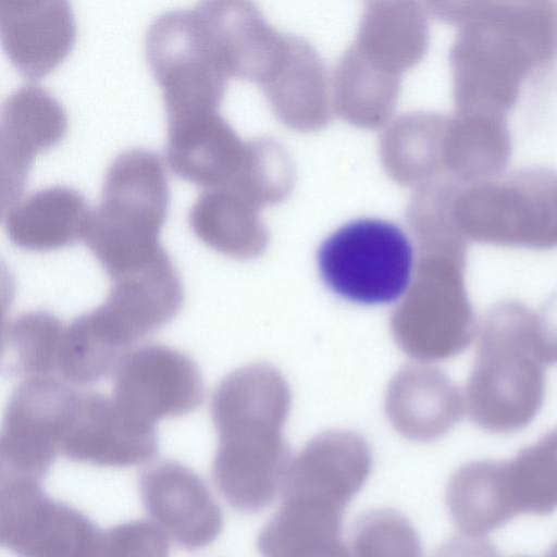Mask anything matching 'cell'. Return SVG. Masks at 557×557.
<instances>
[{
    "label": "cell",
    "mask_w": 557,
    "mask_h": 557,
    "mask_svg": "<svg viewBox=\"0 0 557 557\" xmlns=\"http://www.w3.org/2000/svg\"><path fill=\"white\" fill-rule=\"evenodd\" d=\"M243 141L216 111L168 122L165 153L181 178L206 189L227 186L245 163Z\"/></svg>",
    "instance_id": "obj_19"
},
{
    "label": "cell",
    "mask_w": 557,
    "mask_h": 557,
    "mask_svg": "<svg viewBox=\"0 0 557 557\" xmlns=\"http://www.w3.org/2000/svg\"><path fill=\"white\" fill-rule=\"evenodd\" d=\"M540 315L548 344L552 364H554L557 363V293L545 302Z\"/></svg>",
    "instance_id": "obj_31"
},
{
    "label": "cell",
    "mask_w": 557,
    "mask_h": 557,
    "mask_svg": "<svg viewBox=\"0 0 557 557\" xmlns=\"http://www.w3.org/2000/svg\"><path fill=\"white\" fill-rule=\"evenodd\" d=\"M322 280L335 294L363 305L389 304L407 292L414 271L412 245L396 224L358 219L320 246Z\"/></svg>",
    "instance_id": "obj_7"
},
{
    "label": "cell",
    "mask_w": 557,
    "mask_h": 557,
    "mask_svg": "<svg viewBox=\"0 0 557 557\" xmlns=\"http://www.w3.org/2000/svg\"><path fill=\"white\" fill-rule=\"evenodd\" d=\"M446 505L454 525L465 536L482 537L516 517L498 460H474L459 467L448 481Z\"/></svg>",
    "instance_id": "obj_24"
},
{
    "label": "cell",
    "mask_w": 557,
    "mask_h": 557,
    "mask_svg": "<svg viewBox=\"0 0 557 557\" xmlns=\"http://www.w3.org/2000/svg\"><path fill=\"white\" fill-rule=\"evenodd\" d=\"M259 210L230 189H206L191 206L188 222L194 234L213 250L251 259L263 252L269 239Z\"/></svg>",
    "instance_id": "obj_23"
},
{
    "label": "cell",
    "mask_w": 557,
    "mask_h": 557,
    "mask_svg": "<svg viewBox=\"0 0 557 557\" xmlns=\"http://www.w3.org/2000/svg\"><path fill=\"white\" fill-rule=\"evenodd\" d=\"M70 460L101 467H131L158 453L154 425L128 414L113 397L81 394L75 416L61 444Z\"/></svg>",
    "instance_id": "obj_13"
},
{
    "label": "cell",
    "mask_w": 557,
    "mask_h": 557,
    "mask_svg": "<svg viewBox=\"0 0 557 557\" xmlns=\"http://www.w3.org/2000/svg\"><path fill=\"white\" fill-rule=\"evenodd\" d=\"M515 557H528V556H515Z\"/></svg>",
    "instance_id": "obj_33"
},
{
    "label": "cell",
    "mask_w": 557,
    "mask_h": 557,
    "mask_svg": "<svg viewBox=\"0 0 557 557\" xmlns=\"http://www.w3.org/2000/svg\"><path fill=\"white\" fill-rule=\"evenodd\" d=\"M145 53L162 90L166 122L216 111L228 75L195 8L156 17L147 29Z\"/></svg>",
    "instance_id": "obj_8"
},
{
    "label": "cell",
    "mask_w": 557,
    "mask_h": 557,
    "mask_svg": "<svg viewBox=\"0 0 557 557\" xmlns=\"http://www.w3.org/2000/svg\"><path fill=\"white\" fill-rule=\"evenodd\" d=\"M289 406L285 380L268 364L237 369L216 386L211 401L218 434L212 479L232 508L258 512L282 492L293 459L282 434Z\"/></svg>",
    "instance_id": "obj_2"
},
{
    "label": "cell",
    "mask_w": 557,
    "mask_h": 557,
    "mask_svg": "<svg viewBox=\"0 0 557 557\" xmlns=\"http://www.w3.org/2000/svg\"><path fill=\"white\" fill-rule=\"evenodd\" d=\"M64 332L61 320L48 311L21 314L4 331V368L25 379L58 374Z\"/></svg>",
    "instance_id": "obj_26"
},
{
    "label": "cell",
    "mask_w": 557,
    "mask_h": 557,
    "mask_svg": "<svg viewBox=\"0 0 557 557\" xmlns=\"http://www.w3.org/2000/svg\"><path fill=\"white\" fill-rule=\"evenodd\" d=\"M350 541L354 557H423L419 534L409 519L389 508L360 515Z\"/></svg>",
    "instance_id": "obj_27"
},
{
    "label": "cell",
    "mask_w": 557,
    "mask_h": 557,
    "mask_svg": "<svg viewBox=\"0 0 557 557\" xmlns=\"http://www.w3.org/2000/svg\"><path fill=\"white\" fill-rule=\"evenodd\" d=\"M169 205L170 188L158 153L133 148L111 161L82 240L112 281L170 257L159 239Z\"/></svg>",
    "instance_id": "obj_4"
},
{
    "label": "cell",
    "mask_w": 557,
    "mask_h": 557,
    "mask_svg": "<svg viewBox=\"0 0 557 557\" xmlns=\"http://www.w3.org/2000/svg\"><path fill=\"white\" fill-rule=\"evenodd\" d=\"M465 408L460 389L444 372L428 366L403 369L386 396V412L395 430L420 442L445 435L461 419Z\"/></svg>",
    "instance_id": "obj_20"
},
{
    "label": "cell",
    "mask_w": 557,
    "mask_h": 557,
    "mask_svg": "<svg viewBox=\"0 0 557 557\" xmlns=\"http://www.w3.org/2000/svg\"><path fill=\"white\" fill-rule=\"evenodd\" d=\"M433 557H500L495 545L482 537L456 536L443 543Z\"/></svg>",
    "instance_id": "obj_29"
},
{
    "label": "cell",
    "mask_w": 557,
    "mask_h": 557,
    "mask_svg": "<svg viewBox=\"0 0 557 557\" xmlns=\"http://www.w3.org/2000/svg\"><path fill=\"white\" fill-rule=\"evenodd\" d=\"M90 210L81 191L54 185L34 191L2 211V222L16 247L48 251L82 239Z\"/></svg>",
    "instance_id": "obj_21"
},
{
    "label": "cell",
    "mask_w": 557,
    "mask_h": 557,
    "mask_svg": "<svg viewBox=\"0 0 557 557\" xmlns=\"http://www.w3.org/2000/svg\"><path fill=\"white\" fill-rule=\"evenodd\" d=\"M546 557H557V542L550 547Z\"/></svg>",
    "instance_id": "obj_32"
},
{
    "label": "cell",
    "mask_w": 557,
    "mask_h": 557,
    "mask_svg": "<svg viewBox=\"0 0 557 557\" xmlns=\"http://www.w3.org/2000/svg\"><path fill=\"white\" fill-rule=\"evenodd\" d=\"M67 119L61 103L37 85L12 91L1 107V209L20 201L37 152L64 136Z\"/></svg>",
    "instance_id": "obj_14"
},
{
    "label": "cell",
    "mask_w": 557,
    "mask_h": 557,
    "mask_svg": "<svg viewBox=\"0 0 557 557\" xmlns=\"http://www.w3.org/2000/svg\"><path fill=\"white\" fill-rule=\"evenodd\" d=\"M411 283L391 319L398 346L410 357L437 361L462 352L476 333L465 284L467 240L444 237L417 244Z\"/></svg>",
    "instance_id": "obj_5"
},
{
    "label": "cell",
    "mask_w": 557,
    "mask_h": 557,
    "mask_svg": "<svg viewBox=\"0 0 557 557\" xmlns=\"http://www.w3.org/2000/svg\"><path fill=\"white\" fill-rule=\"evenodd\" d=\"M112 283L103 304L82 315L92 333L121 356L171 322L184 302L182 281L170 257Z\"/></svg>",
    "instance_id": "obj_12"
},
{
    "label": "cell",
    "mask_w": 557,
    "mask_h": 557,
    "mask_svg": "<svg viewBox=\"0 0 557 557\" xmlns=\"http://www.w3.org/2000/svg\"><path fill=\"white\" fill-rule=\"evenodd\" d=\"M75 18L65 0H1L3 49L17 72L37 81L53 70L75 40Z\"/></svg>",
    "instance_id": "obj_18"
},
{
    "label": "cell",
    "mask_w": 557,
    "mask_h": 557,
    "mask_svg": "<svg viewBox=\"0 0 557 557\" xmlns=\"http://www.w3.org/2000/svg\"><path fill=\"white\" fill-rule=\"evenodd\" d=\"M368 443L347 431H330L312 438L292 459L282 497H301L345 509L371 473Z\"/></svg>",
    "instance_id": "obj_16"
},
{
    "label": "cell",
    "mask_w": 557,
    "mask_h": 557,
    "mask_svg": "<svg viewBox=\"0 0 557 557\" xmlns=\"http://www.w3.org/2000/svg\"><path fill=\"white\" fill-rule=\"evenodd\" d=\"M147 513L180 546L194 550L211 544L223 528V513L205 481L176 461L146 469L139 480Z\"/></svg>",
    "instance_id": "obj_15"
},
{
    "label": "cell",
    "mask_w": 557,
    "mask_h": 557,
    "mask_svg": "<svg viewBox=\"0 0 557 557\" xmlns=\"http://www.w3.org/2000/svg\"><path fill=\"white\" fill-rule=\"evenodd\" d=\"M552 364L540 313L517 300L495 304L480 327L466 384V408L478 428L511 434L541 410Z\"/></svg>",
    "instance_id": "obj_3"
},
{
    "label": "cell",
    "mask_w": 557,
    "mask_h": 557,
    "mask_svg": "<svg viewBox=\"0 0 557 557\" xmlns=\"http://www.w3.org/2000/svg\"><path fill=\"white\" fill-rule=\"evenodd\" d=\"M103 532L83 512L49 497L41 482L5 479L0 539L17 557H97Z\"/></svg>",
    "instance_id": "obj_10"
},
{
    "label": "cell",
    "mask_w": 557,
    "mask_h": 557,
    "mask_svg": "<svg viewBox=\"0 0 557 557\" xmlns=\"http://www.w3.org/2000/svg\"><path fill=\"white\" fill-rule=\"evenodd\" d=\"M199 14L215 57L230 75L269 83L284 63L288 41L245 1H202Z\"/></svg>",
    "instance_id": "obj_17"
},
{
    "label": "cell",
    "mask_w": 557,
    "mask_h": 557,
    "mask_svg": "<svg viewBox=\"0 0 557 557\" xmlns=\"http://www.w3.org/2000/svg\"><path fill=\"white\" fill-rule=\"evenodd\" d=\"M114 400L132 417L150 425L194 411L205 386L199 368L184 352L159 344L127 351L113 372Z\"/></svg>",
    "instance_id": "obj_11"
},
{
    "label": "cell",
    "mask_w": 557,
    "mask_h": 557,
    "mask_svg": "<svg viewBox=\"0 0 557 557\" xmlns=\"http://www.w3.org/2000/svg\"><path fill=\"white\" fill-rule=\"evenodd\" d=\"M284 557H352L342 539L322 540L297 548Z\"/></svg>",
    "instance_id": "obj_30"
},
{
    "label": "cell",
    "mask_w": 557,
    "mask_h": 557,
    "mask_svg": "<svg viewBox=\"0 0 557 557\" xmlns=\"http://www.w3.org/2000/svg\"><path fill=\"white\" fill-rule=\"evenodd\" d=\"M505 490L516 516L557 509V428L503 461Z\"/></svg>",
    "instance_id": "obj_25"
},
{
    "label": "cell",
    "mask_w": 557,
    "mask_h": 557,
    "mask_svg": "<svg viewBox=\"0 0 557 557\" xmlns=\"http://www.w3.org/2000/svg\"><path fill=\"white\" fill-rule=\"evenodd\" d=\"M459 25L449 61L457 113L506 117L524 79L557 55V3L475 1L440 3Z\"/></svg>",
    "instance_id": "obj_1"
},
{
    "label": "cell",
    "mask_w": 557,
    "mask_h": 557,
    "mask_svg": "<svg viewBox=\"0 0 557 557\" xmlns=\"http://www.w3.org/2000/svg\"><path fill=\"white\" fill-rule=\"evenodd\" d=\"M512 140L506 117L460 114L448 119L442 143L444 171L458 185H469L505 173Z\"/></svg>",
    "instance_id": "obj_22"
},
{
    "label": "cell",
    "mask_w": 557,
    "mask_h": 557,
    "mask_svg": "<svg viewBox=\"0 0 557 557\" xmlns=\"http://www.w3.org/2000/svg\"><path fill=\"white\" fill-rule=\"evenodd\" d=\"M453 220L472 242L549 250L557 247V172L524 168L469 185L451 198Z\"/></svg>",
    "instance_id": "obj_6"
},
{
    "label": "cell",
    "mask_w": 557,
    "mask_h": 557,
    "mask_svg": "<svg viewBox=\"0 0 557 557\" xmlns=\"http://www.w3.org/2000/svg\"><path fill=\"white\" fill-rule=\"evenodd\" d=\"M97 557H170V544L158 524L128 521L103 532Z\"/></svg>",
    "instance_id": "obj_28"
},
{
    "label": "cell",
    "mask_w": 557,
    "mask_h": 557,
    "mask_svg": "<svg viewBox=\"0 0 557 557\" xmlns=\"http://www.w3.org/2000/svg\"><path fill=\"white\" fill-rule=\"evenodd\" d=\"M79 395L53 376L25 379L16 386L0 436L1 480L45 479L61 451Z\"/></svg>",
    "instance_id": "obj_9"
}]
</instances>
